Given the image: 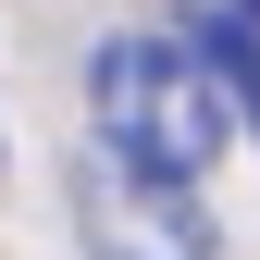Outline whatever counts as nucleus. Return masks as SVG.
Listing matches in <instances>:
<instances>
[{
	"label": "nucleus",
	"instance_id": "nucleus-1",
	"mask_svg": "<svg viewBox=\"0 0 260 260\" xmlns=\"http://www.w3.org/2000/svg\"><path fill=\"white\" fill-rule=\"evenodd\" d=\"M87 112H100V149L149 161V174H211L236 137V100L199 38H112L87 62Z\"/></svg>",
	"mask_w": 260,
	"mask_h": 260
},
{
	"label": "nucleus",
	"instance_id": "nucleus-2",
	"mask_svg": "<svg viewBox=\"0 0 260 260\" xmlns=\"http://www.w3.org/2000/svg\"><path fill=\"white\" fill-rule=\"evenodd\" d=\"M75 223L100 260H211V211H199V174H149V161H75Z\"/></svg>",
	"mask_w": 260,
	"mask_h": 260
},
{
	"label": "nucleus",
	"instance_id": "nucleus-3",
	"mask_svg": "<svg viewBox=\"0 0 260 260\" xmlns=\"http://www.w3.org/2000/svg\"><path fill=\"white\" fill-rule=\"evenodd\" d=\"M199 50H211V75H223V100L260 124V13H211V25H199Z\"/></svg>",
	"mask_w": 260,
	"mask_h": 260
},
{
	"label": "nucleus",
	"instance_id": "nucleus-4",
	"mask_svg": "<svg viewBox=\"0 0 260 260\" xmlns=\"http://www.w3.org/2000/svg\"><path fill=\"white\" fill-rule=\"evenodd\" d=\"M236 13H260V0H236Z\"/></svg>",
	"mask_w": 260,
	"mask_h": 260
}]
</instances>
